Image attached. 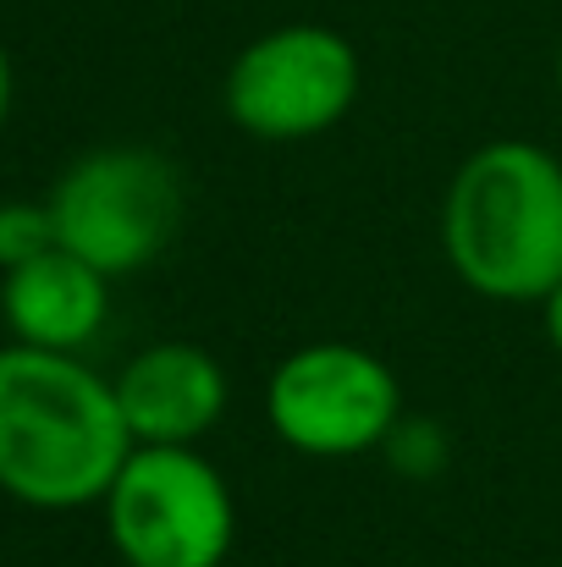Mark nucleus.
<instances>
[{"label": "nucleus", "instance_id": "nucleus-1", "mask_svg": "<svg viewBox=\"0 0 562 567\" xmlns=\"http://www.w3.org/2000/svg\"><path fill=\"white\" fill-rule=\"evenodd\" d=\"M133 452L116 385L78 353L0 348V491L39 513H72L111 491Z\"/></svg>", "mask_w": 562, "mask_h": 567}, {"label": "nucleus", "instance_id": "nucleus-2", "mask_svg": "<svg viewBox=\"0 0 562 567\" xmlns=\"http://www.w3.org/2000/svg\"><path fill=\"white\" fill-rule=\"evenodd\" d=\"M441 248L469 292L541 303L562 281V155L524 138L480 144L447 183Z\"/></svg>", "mask_w": 562, "mask_h": 567}, {"label": "nucleus", "instance_id": "nucleus-3", "mask_svg": "<svg viewBox=\"0 0 562 567\" xmlns=\"http://www.w3.org/2000/svg\"><path fill=\"white\" fill-rule=\"evenodd\" d=\"M44 204L55 220V243L116 281L172 248L183 226V177L161 150L105 144L78 155Z\"/></svg>", "mask_w": 562, "mask_h": 567}, {"label": "nucleus", "instance_id": "nucleus-4", "mask_svg": "<svg viewBox=\"0 0 562 567\" xmlns=\"http://www.w3.org/2000/svg\"><path fill=\"white\" fill-rule=\"evenodd\" d=\"M100 507L127 567H221L237 540L232 485L198 446H133Z\"/></svg>", "mask_w": 562, "mask_h": 567}, {"label": "nucleus", "instance_id": "nucleus-5", "mask_svg": "<svg viewBox=\"0 0 562 567\" xmlns=\"http://www.w3.org/2000/svg\"><path fill=\"white\" fill-rule=\"evenodd\" d=\"M365 66L348 33L326 22H282L248 39L221 83V105L237 133L259 144H304L348 122Z\"/></svg>", "mask_w": 562, "mask_h": 567}, {"label": "nucleus", "instance_id": "nucleus-6", "mask_svg": "<svg viewBox=\"0 0 562 567\" xmlns=\"http://www.w3.org/2000/svg\"><path fill=\"white\" fill-rule=\"evenodd\" d=\"M265 419L298 457H365L402 424V385L391 364L359 342H304L265 380Z\"/></svg>", "mask_w": 562, "mask_h": 567}, {"label": "nucleus", "instance_id": "nucleus-7", "mask_svg": "<svg viewBox=\"0 0 562 567\" xmlns=\"http://www.w3.org/2000/svg\"><path fill=\"white\" fill-rule=\"evenodd\" d=\"M111 385L133 446H198L232 402L226 370L198 342H155L133 353Z\"/></svg>", "mask_w": 562, "mask_h": 567}, {"label": "nucleus", "instance_id": "nucleus-8", "mask_svg": "<svg viewBox=\"0 0 562 567\" xmlns=\"http://www.w3.org/2000/svg\"><path fill=\"white\" fill-rule=\"evenodd\" d=\"M0 315L28 348L83 353L111 320V276L55 243L0 276Z\"/></svg>", "mask_w": 562, "mask_h": 567}, {"label": "nucleus", "instance_id": "nucleus-9", "mask_svg": "<svg viewBox=\"0 0 562 567\" xmlns=\"http://www.w3.org/2000/svg\"><path fill=\"white\" fill-rule=\"evenodd\" d=\"M44 248H55V220H50V204H33V198H6L0 204V276L39 259Z\"/></svg>", "mask_w": 562, "mask_h": 567}, {"label": "nucleus", "instance_id": "nucleus-10", "mask_svg": "<svg viewBox=\"0 0 562 567\" xmlns=\"http://www.w3.org/2000/svg\"><path fill=\"white\" fill-rule=\"evenodd\" d=\"M380 452L391 457V468H397L402 480H430V474H441V463H447L441 430L425 424V419H408V413H402V424L391 430V441H386Z\"/></svg>", "mask_w": 562, "mask_h": 567}, {"label": "nucleus", "instance_id": "nucleus-11", "mask_svg": "<svg viewBox=\"0 0 562 567\" xmlns=\"http://www.w3.org/2000/svg\"><path fill=\"white\" fill-rule=\"evenodd\" d=\"M541 326H546V342H552V353L562 359V281L541 298Z\"/></svg>", "mask_w": 562, "mask_h": 567}, {"label": "nucleus", "instance_id": "nucleus-12", "mask_svg": "<svg viewBox=\"0 0 562 567\" xmlns=\"http://www.w3.org/2000/svg\"><path fill=\"white\" fill-rule=\"evenodd\" d=\"M6 116H11V55L0 44V127H6Z\"/></svg>", "mask_w": 562, "mask_h": 567}, {"label": "nucleus", "instance_id": "nucleus-13", "mask_svg": "<svg viewBox=\"0 0 562 567\" xmlns=\"http://www.w3.org/2000/svg\"><path fill=\"white\" fill-rule=\"evenodd\" d=\"M552 72H558V94H562V44H558V66Z\"/></svg>", "mask_w": 562, "mask_h": 567}]
</instances>
